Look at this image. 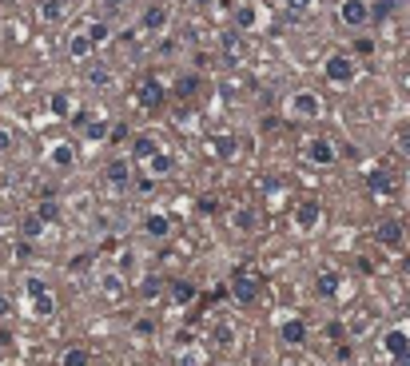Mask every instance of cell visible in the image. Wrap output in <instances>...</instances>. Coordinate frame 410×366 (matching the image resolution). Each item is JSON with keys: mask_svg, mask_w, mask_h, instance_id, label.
<instances>
[{"mask_svg": "<svg viewBox=\"0 0 410 366\" xmlns=\"http://www.w3.org/2000/svg\"><path fill=\"white\" fill-rule=\"evenodd\" d=\"M255 20H259V13H255V4H243L235 13V25L239 28H255Z\"/></svg>", "mask_w": 410, "mask_h": 366, "instance_id": "26", "label": "cell"}, {"mask_svg": "<svg viewBox=\"0 0 410 366\" xmlns=\"http://www.w3.org/2000/svg\"><path fill=\"white\" fill-rule=\"evenodd\" d=\"M144 231H148L151 239H168V235H172V219H168V215H148V219H144Z\"/></svg>", "mask_w": 410, "mask_h": 366, "instance_id": "17", "label": "cell"}, {"mask_svg": "<svg viewBox=\"0 0 410 366\" xmlns=\"http://www.w3.org/2000/svg\"><path fill=\"white\" fill-rule=\"evenodd\" d=\"M88 36H92V44H104V40H108V25H92Z\"/></svg>", "mask_w": 410, "mask_h": 366, "instance_id": "33", "label": "cell"}, {"mask_svg": "<svg viewBox=\"0 0 410 366\" xmlns=\"http://www.w3.org/2000/svg\"><path fill=\"white\" fill-rule=\"evenodd\" d=\"M40 235H44V219L32 211V215H25V223H20V239H25V243H36Z\"/></svg>", "mask_w": 410, "mask_h": 366, "instance_id": "16", "label": "cell"}, {"mask_svg": "<svg viewBox=\"0 0 410 366\" xmlns=\"http://www.w3.org/2000/svg\"><path fill=\"white\" fill-rule=\"evenodd\" d=\"M8 311H13V303H8V299L0 294V318H8Z\"/></svg>", "mask_w": 410, "mask_h": 366, "instance_id": "41", "label": "cell"}, {"mask_svg": "<svg viewBox=\"0 0 410 366\" xmlns=\"http://www.w3.org/2000/svg\"><path fill=\"white\" fill-rule=\"evenodd\" d=\"M139 291H144V299H156V294L163 291V279H160V275H148V279H144V287H139Z\"/></svg>", "mask_w": 410, "mask_h": 366, "instance_id": "29", "label": "cell"}, {"mask_svg": "<svg viewBox=\"0 0 410 366\" xmlns=\"http://www.w3.org/2000/svg\"><path fill=\"white\" fill-rule=\"evenodd\" d=\"M367 187H371L374 196H390V187H395V183H390V175H386V171H371Z\"/></svg>", "mask_w": 410, "mask_h": 366, "instance_id": "23", "label": "cell"}, {"mask_svg": "<svg viewBox=\"0 0 410 366\" xmlns=\"http://www.w3.org/2000/svg\"><path fill=\"white\" fill-rule=\"evenodd\" d=\"M291 223H295V231H315L319 223H323V203L319 199H303L295 211H291Z\"/></svg>", "mask_w": 410, "mask_h": 366, "instance_id": "3", "label": "cell"}, {"mask_svg": "<svg viewBox=\"0 0 410 366\" xmlns=\"http://www.w3.org/2000/svg\"><path fill=\"white\" fill-rule=\"evenodd\" d=\"M40 16L44 20H64V0H44L40 4Z\"/></svg>", "mask_w": 410, "mask_h": 366, "instance_id": "25", "label": "cell"}, {"mask_svg": "<svg viewBox=\"0 0 410 366\" xmlns=\"http://www.w3.org/2000/svg\"><path fill=\"white\" fill-rule=\"evenodd\" d=\"M0 92H4V84H0Z\"/></svg>", "mask_w": 410, "mask_h": 366, "instance_id": "46", "label": "cell"}, {"mask_svg": "<svg viewBox=\"0 0 410 366\" xmlns=\"http://www.w3.org/2000/svg\"><path fill=\"white\" fill-rule=\"evenodd\" d=\"M112 4H120V0H112Z\"/></svg>", "mask_w": 410, "mask_h": 366, "instance_id": "45", "label": "cell"}, {"mask_svg": "<svg viewBox=\"0 0 410 366\" xmlns=\"http://www.w3.org/2000/svg\"><path fill=\"white\" fill-rule=\"evenodd\" d=\"M374 239L383 247H402V223L398 219H383L378 223V231H374Z\"/></svg>", "mask_w": 410, "mask_h": 366, "instance_id": "11", "label": "cell"}, {"mask_svg": "<svg viewBox=\"0 0 410 366\" xmlns=\"http://www.w3.org/2000/svg\"><path fill=\"white\" fill-rule=\"evenodd\" d=\"M36 215H40V219H44V223H52V219H56V215H60V203H52V199H44V203H40V208H36Z\"/></svg>", "mask_w": 410, "mask_h": 366, "instance_id": "30", "label": "cell"}, {"mask_svg": "<svg viewBox=\"0 0 410 366\" xmlns=\"http://www.w3.org/2000/svg\"><path fill=\"white\" fill-rule=\"evenodd\" d=\"M287 108L295 111V116H303V120H315V116H323V100L315 96V92H295Z\"/></svg>", "mask_w": 410, "mask_h": 366, "instance_id": "8", "label": "cell"}, {"mask_svg": "<svg viewBox=\"0 0 410 366\" xmlns=\"http://www.w3.org/2000/svg\"><path fill=\"white\" fill-rule=\"evenodd\" d=\"M191 299V287L187 283H175V303H187Z\"/></svg>", "mask_w": 410, "mask_h": 366, "instance_id": "36", "label": "cell"}, {"mask_svg": "<svg viewBox=\"0 0 410 366\" xmlns=\"http://www.w3.org/2000/svg\"><path fill=\"white\" fill-rule=\"evenodd\" d=\"M92 48H96V44H92V36H88V32H76V36L68 40V56H72V60H88V56H92Z\"/></svg>", "mask_w": 410, "mask_h": 366, "instance_id": "14", "label": "cell"}, {"mask_svg": "<svg viewBox=\"0 0 410 366\" xmlns=\"http://www.w3.org/2000/svg\"><path fill=\"white\" fill-rule=\"evenodd\" d=\"M398 147H402V151L410 156V135H398Z\"/></svg>", "mask_w": 410, "mask_h": 366, "instance_id": "42", "label": "cell"}, {"mask_svg": "<svg viewBox=\"0 0 410 366\" xmlns=\"http://www.w3.org/2000/svg\"><path fill=\"white\" fill-rule=\"evenodd\" d=\"M259 294H263V279H259V271L239 267L235 275H231V299H235V303L251 306V303H259Z\"/></svg>", "mask_w": 410, "mask_h": 366, "instance_id": "1", "label": "cell"}, {"mask_svg": "<svg viewBox=\"0 0 410 366\" xmlns=\"http://www.w3.org/2000/svg\"><path fill=\"white\" fill-rule=\"evenodd\" d=\"M148 171L156 175V179H163V175H172V171H175V159L168 156V151H160V156L148 159Z\"/></svg>", "mask_w": 410, "mask_h": 366, "instance_id": "18", "label": "cell"}, {"mask_svg": "<svg viewBox=\"0 0 410 366\" xmlns=\"http://www.w3.org/2000/svg\"><path fill=\"white\" fill-rule=\"evenodd\" d=\"M175 92H179V96H196L199 92V76H179V88H175Z\"/></svg>", "mask_w": 410, "mask_h": 366, "instance_id": "28", "label": "cell"}, {"mask_svg": "<svg viewBox=\"0 0 410 366\" xmlns=\"http://www.w3.org/2000/svg\"><path fill=\"white\" fill-rule=\"evenodd\" d=\"M279 339H283L287 346H303V342H307V323H303V318H287L283 327H279Z\"/></svg>", "mask_w": 410, "mask_h": 366, "instance_id": "10", "label": "cell"}, {"mask_svg": "<svg viewBox=\"0 0 410 366\" xmlns=\"http://www.w3.org/2000/svg\"><path fill=\"white\" fill-rule=\"evenodd\" d=\"M395 13H398V0H374V4H371V20H378V25L390 20Z\"/></svg>", "mask_w": 410, "mask_h": 366, "instance_id": "21", "label": "cell"}, {"mask_svg": "<svg viewBox=\"0 0 410 366\" xmlns=\"http://www.w3.org/2000/svg\"><path fill=\"white\" fill-rule=\"evenodd\" d=\"M303 156L311 159V163H323V168H331L339 159V151H335V144L331 140H307V151Z\"/></svg>", "mask_w": 410, "mask_h": 366, "instance_id": "9", "label": "cell"}, {"mask_svg": "<svg viewBox=\"0 0 410 366\" xmlns=\"http://www.w3.org/2000/svg\"><path fill=\"white\" fill-rule=\"evenodd\" d=\"M28 299H32V315H40V318L56 315V299H52L44 279H28Z\"/></svg>", "mask_w": 410, "mask_h": 366, "instance_id": "4", "label": "cell"}, {"mask_svg": "<svg viewBox=\"0 0 410 366\" xmlns=\"http://www.w3.org/2000/svg\"><path fill=\"white\" fill-rule=\"evenodd\" d=\"M60 366H92V354L84 346H72V351L60 354Z\"/></svg>", "mask_w": 410, "mask_h": 366, "instance_id": "22", "label": "cell"}, {"mask_svg": "<svg viewBox=\"0 0 410 366\" xmlns=\"http://www.w3.org/2000/svg\"><path fill=\"white\" fill-rule=\"evenodd\" d=\"M327 334L331 339H343V323H327Z\"/></svg>", "mask_w": 410, "mask_h": 366, "instance_id": "39", "label": "cell"}, {"mask_svg": "<svg viewBox=\"0 0 410 366\" xmlns=\"http://www.w3.org/2000/svg\"><path fill=\"white\" fill-rule=\"evenodd\" d=\"M108 179H112L116 187H124V183L132 179V163H128V159H112V163H108Z\"/></svg>", "mask_w": 410, "mask_h": 366, "instance_id": "19", "label": "cell"}, {"mask_svg": "<svg viewBox=\"0 0 410 366\" xmlns=\"http://www.w3.org/2000/svg\"><path fill=\"white\" fill-rule=\"evenodd\" d=\"M196 208L203 211V215H215V211H219V203H215V196H203V199L196 203Z\"/></svg>", "mask_w": 410, "mask_h": 366, "instance_id": "34", "label": "cell"}, {"mask_svg": "<svg viewBox=\"0 0 410 366\" xmlns=\"http://www.w3.org/2000/svg\"><path fill=\"white\" fill-rule=\"evenodd\" d=\"M287 4H291V13H307V4H311V0H287Z\"/></svg>", "mask_w": 410, "mask_h": 366, "instance_id": "40", "label": "cell"}, {"mask_svg": "<svg viewBox=\"0 0 410 366\" xmlns=\"http://www.w3.org/2000/svg\"><path fill=\"white\" fill-rule=\"evenodd\" d=\"M88 80H92V84H108L112 76H108V72H104V68H100V72H92V76H88Z\"/></svg>", "mask_w": 410, "mask_h": 366, "instance_id": "38", "label": "cell"}, {"mask_svg": "<svg viewBox=\"0 0 410 366\" xmlns=\"http://www.w3.org/2000/svg\"><path fill=\"white\" fill-rule=\"evenodd\" d=\"M191 4H212V0H191Z\"/></svg>", "mask_w": 410, "mask_h": 366, "instance_id": "43", "label": "cell"}, {"mask_svg": "<svg viewBox=\"0 0 410 366\" xmlns=\"http://www.w3.org/2000/svg\"><path fill=\"white\" fill-rule=\"evenodd\" d=\"M0 231H4V211H0Z\"/></svg>", "mask_w": 410, "mask_h": 366, "instance_id": "44", "label": "cell"}, {"mask_svg": "<svg viewBox=\"0 0 410 366\" xmlns=\"http://www.w3.org/2000/svg\"><path fill=\"white\" fill-rule=\"evenodd\" d=\"M383 346H386V354H390L398 366H410V334H402V330H386Z\"/></svg>", "mask_w": 410, "mask_h": 366, "instance_id": "6", "label": "cell"}, {"mask_svg": "<svg viewBox=\"0 0 410 366\" xmlns=\"http://www.w3.org/2000/svg\"><path fill=\"white\" fill-rule=\"evenodd\" d=\"M355 56H374V40L371 36H359V40H355Z\"/></svg>", "mask_w": 410, "mask_h": 366, "instance_id": "32", "label": "cell"}, {"mask_svg": "<svg viewBox=\"0 0 410 366\" xmlns=\"http://www.w3.org/2000/svg\"><path fill=\"white\" fill-rule=\"evenodd\" d=\"M108 135V123L100 120V123H88V140H104Z\"/></svg>", "mask_w": 410, "mask_h": 366, "instance_id": "35", "label": "cell"}, {"mask_svg": "<svg viewBox=\"0 0 410 366\" xmlns=\"http://www.w3.org/2000/svg\"><path fill=\"white\" fill-rule=\"evenodd\" d=\"M323 76L331 80V84H350V80H355V56H350V52H335V56H327Z\"/></svg>", "mask_w": 410, "mask_h": 366, "instance_id": "2", "label": "cell"}, {"mask_svg": "<svg viewBox=\"0 0 410 366\" xmlns=\"http://www.w3.org/2000/svg\"><path fill=\"white\" fill-rule=\"evenodd\" d=\"M212 144H215V156H224V159L235 156V140H231V135H215Z\"/></svg>", "mask_w": 410, "mask_h": 366, "instance_id": "27", "label": "cell"}, {"mask_svg": "<svg viewBox=\"0 0 410 366\" xmlns=\"http://www.w3.org/2000/svg\"><path fill=\"white\" fill-rule=\"evenodd\" d=\"M8 147H13V132H4V128H0V151H8Z\"/></svg>", "mask_w": 410, "mask_h": 366, "instance_id": "37", "label": "cell"}, {"mask_svg": "<svg viewBox=\"0 0 410 366\" xmlns=\"http://www.w3.org/2000/svg\"><path fill=\"white\" fill-rule=\"evenodd\" d=\"M168 16H172V8H168L163 0H156V4H148V8H144V28L160 32V28L168 25Z\"/></svg>", "mask_w": 410, "mask_h": 366, "instance_id": "12", "label": "cell"}, {"mask_svg": "<svg viewBox=\"0 0 410 366\" xmlns=\"http://www.w3.org/2000/svg\"><path fill=\"white\" fill-rule=\"evenodd\" d=\"M231 227H239V231H255V227H259V208H235L231 211Z\"/></svg>", "mask_w": 410, "mask_h": 366, "instance_id": "13", "label": "cell"}, {"mask_svg": "<svg viewBox=\"0 0 410 366\" xmlns=\"http://www.w3.org/2000/svg\"><path fill=\"white\" fill-rule=\"evenodd\" d=\"M68 108H72V100L64 96V92H56V96H52V111H56V116H68Z\"/></svg>", "mask_w": 410, "mask_h": 366, "instance_id": "31", "label": "cell"}, {"mask_svg": "<svg viewBox=\"0 0 410 366\" xmlns=\"http://www.w3.org/2000/svg\"><path fill=\"white\" fill-rule=\"evenodd\" d=\"M151 156H160V144L151 135H136L132 140V159H151Z\"/></svg>", "mask_w": 410, "mask_h": 366, "instance_id": "15", "label": "cell"}, {"mask_svg": "<svg viewBox=\"0 0 410 366\" xmlns=\"http://www.w3.org/2000/svg\"><path fill=\"white\" fill-rule=\"evenodd\" d=\"M287 366H291V362H287Z\"/></svg>", "mask_w": 410, "mask_h": 366, "instance_id": "47", "label": "cell"}, {"mask_svg": "<svg viewBox=\"0 0 410 366\" xmlns=\"http://www.w3.org/2000/svg\"><path fill=\"white\" fill-rule=\"evenodd\" d=\"M52 163H56V168H72V163H76V151L68 144H56V147H52Z\"/></svg>", "mask_w": 410, "mask_h": 366, "instance_id": "24", "label": "cell"}, {"mask_svg": "<svg viewBox=\"0 0 410 366\" xmlns=\"http://www.w3.org/2000/svg\"><path fill=\"white\" fill-rule=\"evenodd\" d=\"M315 287H319V294H323V299H335V294H339V271H323Z\"/></svg>", "mask_w": 410, "mask_h": 366, "instance_id": "20", "label": "cell"}, {"mask_svg": "<svg viewBox=\"0 0 410 366\" xmlns=\"http://www.w3.org/2000/svg\"><path fill=\"white\" fill-rule=\"evenodd\" d=\"M339 20L347 28H362L371 20V4H367V0H343V4H339Z\"/></svg>", "mask_w": 410, "mask_h": 366, "instance_id": "5", "label": "cell"}, {"mask_svg": "<svg viewBox=\"0 0 410 366\" xmlns=\"http://www.w3.org/2000/svg\"><path fill=\"white\" fill-rule=\"evenodd\" d=\"M136 100L144 108H163V80L160 76H144L136 88Z\"/></svg>", "mask_w": 410, "mask_h": 366, "instance_id": "7", "label": "cell"}]
</instances>
